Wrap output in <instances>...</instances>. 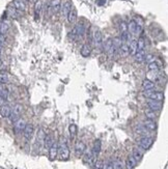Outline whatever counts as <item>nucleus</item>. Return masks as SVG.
Returning <instances> with one entry per match:
<instances>
[{"label": "nucleus", "instance_id": "7c9ffc66", "mask_svg": "<svg viewBox=\"0 0 168 169\" xmlns=\"http://www.w3.org/2000/svg\"><path fill=\"white\" fill-rule=\"evenodd\" d=\"M118 51H120V52L122 53V55H124V56H127V55L130 54V50H129V44H126V43H122V46L119 47V49H118Z\"/></svg>", "mask_w": 168, "mask_h": 169}, {"label": "nucleus", "instance_id": "de8ad7c7", "mask_svg": "<svg viewBox=\"0 0 168 169\" xmlns=\"http://www.w3.org/2000/svg\"><path fill=\"white\" fill-rule=\"evenodd\" d=\"M97 3H98L99 5H104L105 3H106V0H98Z\"/></svg>", "mask_w": 168, "mask_h": 169}, {"label": "nucleus", "instance_id": "09e8293b", "mask_svg": "<svg viewBox=\"0 0 168 169\" xmlns=\"http://www.w3.org/2000/svg\"><path fill=\"white\" fill-rule=\"evenodd\" d=\"M3 105H4V100L0 97V107H1V106H3Z\"/></svg>", "mask_w": 168, "mask_h": 169}, {"label": "nucleus", "instance_id": "9d476101", "mask_svg": "<svg viewBox=\"0 0 168 169\" xmlns=\"http://www.w3.org/2000/svg\"><path fill=\"white\" fill-rule=\"evenodd\" d=\"M57 153H58V143L54 141L53 144L50 146V148H49V159L51 161H54L55 158L57 157Z\"/></svg>", "mask_w": 168, "mask_h": 169}, {"label": "nucleus", "instance_id": "20e7f679", "mask_svg": "<svg viewBox=\"0 0 168 169\" xmlns=\"http://www.w3.org/2000/svg\"><path fill=\"white\" fill-rule=\"evenodd\" d=\"M22 112H23V106L21 104H16L13 109H11V115H9L11 121L15 123L16 121H18L20 118V115L22 114Z\"/></svg>", "mask_w": 168, "mask_h": 169}, {"label": "nucleus", "instance_id": "f257e3e1", "mask_svg": "<svg viewBox=\"0 0 168 169\" xmlns=\"http://www.w3.org/2000/svg\"><path fill=\"white\" fill-rule=\"evenodd\" d=\"M57 155H59V158L61 160H68L70 158V149L68 147V143L64 137H61L60 141L58 143V153Z\"/></svg>", "mask_w": 168, "mask_h": 169}, {"label": "nucleus", "instance_id": "603ef678", "mask_svg": "<svg viewBox=\"0 0 168 169\" xmlns=\"http://www.w3.org/2000/svg\"><path fill=\"white\" fill-rule=\"evenodd\" d=\"M1 50H2V49H0V56H1V53H2V51Z\"/></svg>", "mask_w": 168, "mask_h": 169}, {"label": "nucleus", "instance_id": "473e14b6", "mask_svg": "<svg viewBox=\"0 0 168 169\" xmlns=\"http://www.w3.org/2000/svg\"><path fill=\"white\" fill-rule=\"evenodd\" d=\"M145 49V41L143 37H140L139 40L137 41V49L136 51H143Z\"/></svg>", "mask_w": 168, "mask_h": 169}, {"label": "nucleus", "instance_id": "c85d7f7f", "mask_svg": "<svg viewBox=\"0 0 168 169\" xmlns=\"http://www.w3.org/2000/svg\"><path fill=\"white\" fill-rule=\"evenodd\" d=\"M136 132H137L138 134H140V135L147 136V135L149 134V132H151V131H149V130L146 129L144 126H138V127L136 128Z\"/></svg>", "mask_w": 168, "mask_h": 169}, {"label": "nucleus", "instance_id": "79ce46f5", "mask_svg": "<svg viewBox=\"0 0 168 169\" xmlns=\"http://www.w3.org/2000/svg\"><path fill=\"white\" fill-rule=\"evenodd\" d=\"M112 43H113L114 47H116L117 49H119V47L122 46V44L120 37H114L113 40H112Z\"/></svg>", "mask_w": 168, "mask_h": 169}, {"label": "nucleus", "instance_id": "a19ab883", "mask_svg": "<svg viewBox=\"0 0 168 169\" xmlns=\"http://www.w3.org/2000/svg\"><path fill=\"white\" fill-rule=\"evenodd\" d=\"M145 116L147 119H152V121H154V119L157 117V115H156L155 111H152V110H147V111H145Z\"/></svg>", "mask_w": 168, "mask_h": 169}, {"label": "nucleus", "instance_id": "8fccbe9b", "mask_svg": "<svg viewBox=\"0 0 168 169\" xmlns=\"http://www.w3.org/2000/svg\"><path fill=\"white\" fill-rule=\"evenodd\" d=\"M2 66H3V63H2V61H1V59H0V70L2 68Z\"/></svg>", "mask_w": 168, "mask_h": 169}, {"label": "nucleus", "instance_id": "aec40b11", "mask_svg": "<svg viewBox=\"0 0 168 169\" xmlns=\"http://www.w3.org/2000/svg\"><path fill=\"white\" fill-rule=\"evenodd\" d=\"M92 53V47H90L89 44H84L81 49V55L83 57H88Z\"/></svg>", "mask_w": 168, "mask_h": 169}, {"label": "nucleus", "instance_id": "f03ea898", "mask_svg": "<svg viewBox=\"0 0 168 169\" xmlns=\"http://www.w3.org/2000/svg\"><path fill=\"white\" fill-rule=\"evenodd\" d=\"M84 33H85V27H84L83 23H78V24L73 28L72 32H70L69 37H70L72 41H75L77 40V39H83Z\"/></svg>", "mask_w": 168, "mask_h": 169}, {"label": "nucleus", "instance_id": "1a4fd4ad", "mask_svg": "<svg viewBox=\"0 0 168 169\" xmlns=\"http://www.w3.org/2000/svg\"><path fill=\"white\" fill-rule=\"evenodd\" d=\"M147 106H149V110H152V111H160L162 109V102L149 100L147 101Z\"/></svg>", "mask_w": 168, "mask_h": 169}, {"label": "nucleus", "instance_id": "72a5a7b5", "mask_svg": "<svg viewBox=\"0 0 168 169\" xmlns=\"http://www.w3.org/2000/svg\"><path fill=\"white\" fill-rule=\"evenodd\" d=\"M9 25L7 24L6 22H3V21L0 22V32L2 33V34H5V33L9 31Z\"/></svg>", "mask_w": 168, "mask_h": 169}, {"label": "nucleus", "instance_id": "4c0bfd02", "mask_svg": "<svg viewBox=\"0 0 168 169\" xmlns=\"http://www.w3.org/2000/svg\"><path fill=\"white\" fill-rule=\"evenodd\" d=\"M69 130H70L71 137L74 139L75 136H76V134H77V126L75 125V123H72V125L70 126V128H69Z\"/></svg>", "mask_w": 168, "mask_h": 169}, {"label": "nucleus", "instance_id": "412c9836", "mask_svg": "<svg viewBox=\"0 0 168 169\" xmlns=\"http://www.w3.org/2000/svg\"><path fill=\"white\" fill-rule=\"evenodd\" d=\"M132 156H133V158L135 159L137 162H139V161H141L142 158H143V150H142L141 148H134Z\"/></svg>", "mask_w": 168, "mask_h": 169}, {"label": "nucleus", "instance_id": "2f4dec72", "mask_svg": "<svg viewBox=\"0 0 168 169\" xmlns=\"http://www.w3.org/2000/svg\"><path fill=\"white\" fill-rule=\"evenodd\" d=\"M136 49H137V41L136 40H132L129 43V50H130V54H135Z\"/></svg>", "mask_w": 168, "mask_h": 169}, {"label": "nucleus", "instance_id": "0eeeda50", "mask_svg": "<svg viewBox=\"0 0 168 169\" xmlns=\"http://www.w3.org/2000/svg\"><path fill=\"white\" fill-rule=\"evenodd\" d=\"M25 126H26V123H25L24 119L19 118L18 121H16L14 123V130H15L16 134H19V133H22L23 130H24Z\"/></svg>", "mask_w": 168, "mask_h": 169}, {"label": "nucleus", "instance_id": "f704fd0d", "mask_svg": "<svg viewBox=\"0 0 168 169\" xmlns=\"http://www.w3.org/2000/svg\"><path fill=\"white\" fill-rule=\"evenodd\" d=\"M147 68H149V70L151 71V72L153 73H157L158 71H159V66H158L157 62L155 61H152L149 63V66H147Z\"/></svg>", "mask_w": 168, "mask_h": 169}, {"label": "nucleus", "instance_id": "c03bdc74", "mask_svg": "<svg viewBox=\"0 0 168 169\" xmlns=\"http://www.w3.org/2000/svg\"><path fill=\"white\" fill-rule=\"evenodd\" d=\"M119 27H120V33L128 31V25L126 24V23H124V22H122V23H120Z\"/></svg>", "mask_w": 168, "mask_h": 169}, {"label": "nucleus", "instance_id": "f8f14e48", "mask_svg": "<svg viewBox=\"0 0 168 169\" xmlns=\"http://www.w3.org/2000/svg\"><path fill=\"white\" fill-rule=\"evenodd\" d=\"M14 7L17 9L19 13H23L26 9V3L25 0H14Z\"/></svg>", "mask_w": 168, "mask_h": 169}, {"label": "nucleus", "instance_id": "ea45409f", "mask_svg": "<svg viewBox=\"0 0 168 169\" xmlns=\"http://www.w3.org/2000/svg\"><path fill=\"white\" fill-rule=\"evenodd\" d=\"M113 169H124V164H122V161L119 160V159L113 161Z\"/></svg>", "mask_w": 168, "mask_h": 169}, {"label": "nucleus", "instance_id": "a18cd8bd", "mask_svg": "<svg viewBox=\"0 0 168 169\" xmlns=\"http://www.w3.org/2000/svg\"><path fill=\"white\" fill-rule=\"evenodd\" d=\"M105 169H113V161H109L105 167Z\"/></svg>", "mask_w": 168, "mask_h": 169}, {"label": "nucleus", "instance_id": "9b49d317", "mask_svg": "<svg viewBox=\"0 0 168 169\" xmlns=\"http://www.w3.org/2000/svg\"><path fill=\"white\" fill-rule=\"evenodd\" d=\"M33 132H34V128H33L32 125H26L24 128V130H23V135H24L25 139H27V140H30L31 138H32V135H33Z\"/></svg>", "mask_w": 168, "mask_h": 169}, {"label": "nucleus", "instance_id": "393cba45", "mask_svg": "<svg viewBox=\"0 0 168 169\" xmlns=\"http://www.w3.org/2000/svg\"><path fill=\"white\" fill-rule=\"evenodd\" d=\"M154 87H155V83L151 80L145 79L142 81V88L144 90H153Z\"/></svg>", "mask_w": 168, "mask_h": 169}, {"label": "nucleus", "instance_id": "58836bf2", "mask_svg": "<svg viewBox=\"0 0 168 169\" xmlns=\"http://www.w3.org/2000/svg\"><path fill=\"white\" fill-rule=\"evenodd\" d=\"M104 45V51L105 52H108V51L110 50V48L112 47V45H113V43H112V39H108L106 42H105Z\"/></svg>", "mask_w": 168, "mask_h": 169}, {"label": "nucleus", "instance_id": "423d86ee", "mask_svg": "<svg viewBox=\"0 0 168 169\" xmlns=\"http://www.w3.org/2000/svg\"><path fill=\"white\" fill-rule=\"evenodd\" d=\"M153 143H154V139L152 138V137H149V136H144L139 140L140 147H141V148H143V149L151 148V146L153 145Z\"/></svg>", "mask_w": 168, "mask_h": 169}, {"label": "nucleus", "instance_id": "e433bc0d", "mask_svg": "<svg viewBox=\"0 0 168 169\" xmlns=\"http://www.w3.org/2000/svg\"><path fill=\"white\" fill-rule=\"evenodd\" d=\"M9 16H11V18H14V19H17V18L19 17V14H18L19 11H18L14 6L9 7Z\"/></svg>", "mask_w": 168, "mask_h": 169}, {"label": "nucleus", "instance_id": "3c124183", "mask_svg": "<svg viewBox=\"0 0 168 169\" xmlns=\"http://www.w3.org/2000/svg\"><path fill=\"white\" fill-rule=\"evenodd\" d=\"M2 45L3 44H1V43H0V49H2Z\"/></svg>", "mask_w": 168, "mask_h": 169}, {"label": "nucleus", "instance_id": "4be33fe9", "mask_svg": "<svg viewBox=\"0 0 168 169\" xmlns=\"http://www.w3.org/2000/svg\"><path fill=\"white\" fill-rule=\"evenodd\" d=\"M143 126L149 130V131H156V129H157V125H156L155 121H152V119H146L143 123Z\"/></svg>", "mask_w": 168, "mask_h": 169}, {"label": "nucleus", "instance_id": "6ab92c4d", "mask_svg": "<svg viewBox=\"0 0 168 169\" xmlns=\"http://www.w3.org/2000/svg\"><path fill=\"white\" fill-rule=\"evenodd\" d=\"M137 165V161L133 158V156H129L126 161V167L127 169H134Z\"/></svg>", "mask_w": 168, "mask_h": 169}, {"label": "nucleus", "instance_id": "2eb2a0df", "mask_svg": "<svg viewBox=\"0 0 168 169\" xmlns=\"http://www.w3.org/2000/svg\"><path fill=\"white\" fill-rule=\"evenodd\" d=\"M41 9H43V3L41 1L37 0L35 1V4H34V18L35 20H39V15L41 13Z\"/></svg>", "mask_w": 168, "mask_h": 169}, {"label": "nucleus", "instance_id": "37998d69", "mask_svg": "<svg viewBox=\"0 0 168 169\" xmlns=\"http://www.w3.org/2000/svg\"><path fill=\"white\" fill-rule=\"evenodd\" d=\"M104 162L102 160H99L94 162V169H104Z\"/></svg>", "mask_w": 168, "mask_h": 169}, {"label": "nucleus", "instance_id": "6e6552de", "mask_svg": "<svg viewBox=\"0 0 168 169\" xmlns=\"http://www.w3.org/2000/svg\"><path fill=\"white\" fill-rule=\"evenodd\" d=\"M86 149V145L83 141H78L75 145V154L77 157H81Z\"/></svg>", "mask_w": 168, "mask_h": 169}, {"label": "nucleus", "instance_id": "dca6fc26", "mask_svg": "<svg viewBox=\"0 0 168 169\" xmlns=\"http://www.w3.org/2000/svg\"><path fill=\"white\" fill-rule=\"evenodd\" d=\"M127 25H128V32H130L131 34H133V35L138 34V33H137L138 24L135 22V21H134V20L130 21V23H129V24H127Z\"/></svg>", "mask_w": 168, "mask_h": 169}, {"label": "nucleus", "instance_id": "5701e85b", "mask_svg": "<svg viewBox=\"0 0 168 169\" xmlns=\"http://www.w3.org/2000/svg\"><path fill=\"white\" fill-rule=\"evenodd\" d=\"M61 6V0H51L50 2V7L54 13H57L59 11Z\"/></svg>", "mask_w": 168, "mask_h": 169}, {"label": "nucleus", "instance_id": "a211bd4d", "mask_svg": "<svg viewBox=\"0 0 168 169\" xmlns=\"http://www.w3.org/2000/svg\"><path fill=\"white\" fill-rule=\"evenodd\" d=\"M101 152V141L100 140H96L94 143V146H92V153L94 155V158H98L99 154Z\"/></svg>", "mask_w": 168, "mask_h": 169}, {"label": "nucleus", "instance_id": "c756f323", "mask_svg": "<svg viewBox=\"0 0 168 169\" xmlns=\"http://www.w3.org/2000/svg\"><path fill=\"white\" fill-rule=\"evenodd\" d=\"M0 97L3 100H6L9 98V89L5 86H3L2 84H0Z\"/></svg>", "mask_w": 168, "mask_h": 169}, {"label": "nucleus", "instance_id": "cd10ccee", "mask_svg": "<svg viewBox=\"0 0 168 169\" xmlns=\"http://www.w3.org/2000/svg\"><path fill=\"white\" fill-rule=\"evenodd\" d=\"M45 136H46V133L43 129H41L37 132V136H36V142L39 143V145H41V143L44 142V139H45Z\"/></svg>", "mask_w": 168, "mask_h": 169}, {"label": "nucleus", "instance_id": "4468645a", "mask_svg": "<svg viewBox=\"0 0 168 169\" xmlns=\"http://www.w3.org/2000/svg\"><path fill=\"white\" fill-rule=\"evenodd\" d=\"M72 2H71V1H66V2L64 3V4L61 5V13H62V16H64V17H66V16H68V14H69V11H71V9H72Z\"/></svg>", "mask_w": 168, "mask_h": 169}, {"label": "nucleus", "instance_id": "b1692460", "mask_svg": "<svg viewBox=\"0 0 168 169\" xmlns=\"http://www.w3.org/2000/svg\"><path fill=\"white\" fill-rule=\"evenodd\" d=\"M11 112V108L7 105H3L1 106V109H0V114L3 117H9Z\"/></svg>", "mask_w": 168, "mask_h": 169}, {"label": "nucleus", "instance_id": "a878e982", "mask_svg": "<svg viewBox=\"0 0 168 169\" xmlns=\"http://www.w3.org/2000/svg\"><path fill=\"white\" fill-rule=\"evenodd\" d=\"M84 162L85 163H88V164H92V163L96 161V158L94 157V155H92V150H88V152L85 153V155H84Z\"/></svg>", "mask_w": 168, "mask_h": 169}, {"label": "nucleus", "instance_id": "39448f33", "mask_svg": "<svg viewBox=\"0 0 168 169\" xmlns=\"http://www.w3.org/2000/svg\"><path fill=\"white\" fill-rule=\"evenodd\" d=\"M92 40L97 48H101L103 46V34L99 28H94L92 32Z\"/></svg>", "mask_w": 168, "mask_h": 169}, {"label": "nucleus", "instance_id": "f3484780", "mask_svg": "<svg viewBox=\"0 0 168 169\" xmlns=\"http://www.w3.org/2000/svg\"><path fill=\"white\" fill-rule=\"evenodd\" d=\"M134 56H135V60L138 62V63H141V62H143L144 60H145L146 58V55H145V51H136L135 54H134Z\"/></svg>", "mask_w": 168, "mask_h": 169}, {"label": "nucleus", "instance_id": "bb28decb", "mask_svg": "<svg viewBox=\"0 0 168 169\" xmlns=\"http://www.w3.org/2000/svg\"><path fill=\"white\" fill-rule=\"evenodd\" d=\"M53 142H54V139H53V136L51 134L45 136L44 144H45V147H46V148H50V146L53 144Z\"/></svg>", "mask_w": 168, "mask_h": 169}, {"label": "nucleus", "instance_id": "7ed1b4c3", "mask_svg": "<svg viewBox=\"0 0 168 169\" xmlns=\"http://www.w3.org/2000/svg\"><path fill=\"white\" fill-rule=\"evenodd\" d=\"M143 95L145 98H149V100H154V101H160L162 102L164 100V93L161 91H153V90H145L143 92Z\"/></svg>", "mask_w": 168, "mask_h": 169}, {"label": "nucleus", "instance_id": "49530a36", "mask_svg": "<svg viewBox=\"0 0 168 169\" xmlns=\"http://www.w3.org/2000/svg\"><path fill=\"white\" fill-rule=\"evenodd\" d=\"M0 43H1V44H4L5 43V36L4 34H2L1 32H0Z\"/></svg>", "mask_w": 168, "mask_h": 169}, {"label": "nucleus", "instance_id": "ddd939ff", "mask_svg": "<svg viewBox=\"0 0 168 169\" xmlns=\"http://www.w3.org/2000/svg\"><path fill=\"white\" fill-rule=\"evenodd\" d=\"M77 17H78V13H77V9H75V7H72V9H71V11H69L68 16H66L69 23H71V24L75 23V22L77 21Z\"/></svg>", "mask_w": 168, "mask_h": 169}, {"label": "nucleus", "instance_id": "c9c22d12", "mask_svg": "<svg viewBox=\"0 0 168 169\" xmlns=\"http://www.w3.org/2000/svg\"><path fill=\"white\" fill-rule=\"evenodd\" d=\"M9 81V75L5 74V73H0V84L7 83Z\"/></svg>", "mask_w": 168, "mask_h": 169}]
</instances>
